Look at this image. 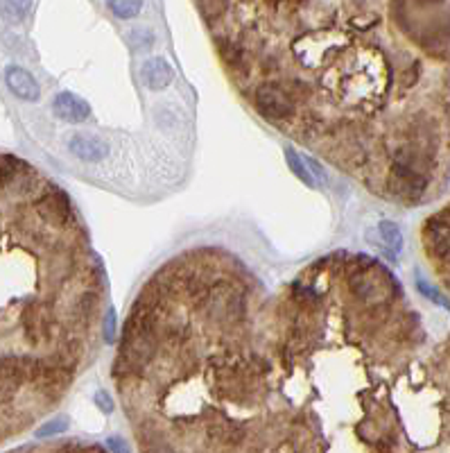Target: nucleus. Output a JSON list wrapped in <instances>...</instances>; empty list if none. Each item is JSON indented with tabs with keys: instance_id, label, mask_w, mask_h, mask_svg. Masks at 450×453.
I'll return each mask as SVG.
<instances>
[{
	"instance_id": "18",
	"label": "nucleus",
	"mask_w": 450,
	"mask_h": 453,
	"mask_svg": "<svg viewBox=\"0 0 450 453\" xmlns=\"http://www.w3.org/2000/svg\"><path fill=\"white\" fill-rule=\"evenodd\" d=\"M416 288H418V293H421L423 297H428L430 301H435V304H439V306H444V308L450 310V301H448L442 293H439V290H437L435 286L428 284V281H425L421 275L416 277Z\"/></svg>"
},
{
	"instance_id": "15",
	"label": "nucleus",
	"mask_w": 450,
	"mask_h": 453,
	"mask_svg": "<svg viewBox=\"0 0 450 453\" xmlns=\"http://www.w3.org/2000/svg\"><path fill=\"white\" fill-rule=\"evenodd\" d=\"M29 7L32 0H0V16L9 23H20L29 14Z\"/></svg>"
},
{
	"instance_id": "6",
	"label": "nucleus",
	"mask_w": 450,
	"mask_h": 453,
	"mask_svg": "<svg viewBox=\"0 0 450 453\" xmlns=\"http://www.w3.org/2000/svg\"><path fill=\"white\" fill-rule=\"evenodd\" d=\"M53 112L57 118L66 120V123H84L91 116V107L84 98L70 93V91H61L53 100Z\"/></svg>"
},
{
	"instance_id": "7",
	"label": "nucleus",
	"mask_w": 450,
	"mask_h": 453,
	"mask_svg": "<svg viewBox=\"0 0 450 453\" xmlns=\"http://www.w3.org/2000/svg\"><path fill=\"white\" fill-rule=\"evenodd\" d=\"M5 82H7V88L12 91L16 98L25 100V103H34V100H39V96H41V88L37 84V79L20 66H9L5 70Z\"/></svg>"
},
{
	"instance_id": "5",
	"label": "nucleus",
	"mask_w": 450,
	"mask_h": 453,
	"mask_svg": "<svg viewBox=\"0 0 450 453\" xmlns=\"http://www.w3.org/2000/svg\"><path fill=\"white\" fill-rule=\"evenodd\" d=\"M68 150H70V155L77 157L79 161H86V164H98V161L109 157V145L95 134H75V136H70Z\"/></svg>"
},
{
	"instance_id": "2",
	"label": "nucleus",
	"mask_w": 450,
	"mask_h": 453,
	"mask_svg": "<svg viewBox=\"0 0 450 453\" xmlns=\"http://www.w3.org/2000/svg\"><path fill=\"white\" fill-rule=\"evenodd\" d=\"M253 105L260 112V116L270 120H288L294 114L296 100L290 96L285 84L279 82H265L256 88Z\"/></svg>"
},
{
	"instance_id": "4",
	"label": "nucleus",
	"mask_w": 450,
	"mask_h": 453,
	"mask_svg": "<svg viewBox=\"0 0 450 453\" xmlns=\"http://www.w3.org/2000/svg\"><path fill=\"white\" fill-rule=\"evenodd\" d=\"M37 214L46 220L50 225L64 227L73 220V206H70V197L64 193L61 188L53 186L50 190H46L44 195L39 197L37 202Z\"/></svg>"
},
{
	"instance_id": "22",
	"label": "nucleus",
	"mask_w": 450,
	"mask_h": 453,
	"mask_svg": "<svg viewBox=\"0 0 450 453\" xmlns=\"http://www.w3.org/2000/svg\"><path fill=\"white\" fill-rule=\"evenodd\" d=\"M95 301H98V297H95V295L88 290V293H84V295L79 297V301H77V308L81 310V313H88V310L95 306Z\"/></svg>"
},
{
	"instance_id": "16",
	"label": "nucleus",
	"mask_w": 450,
	"mask_h": 453,
	"mask_svg": "<svg viewBox=\"0 0 450 453\" xmlns=\"http://www.w3.org/2000/svg\"><path fill=\"white\" fill-rule=\"evenodd\" d=\"M285 159H288V166L292 173L299 177L305 186H315V181H312V175H310V170L308 166H305V159L301 155H296L292 147H285Z\"/></svg>"
},
{
	"instance_id": "9",
	"label": "nucleus",
	"mask_w": 450,
	"mask_h": 453,
	"mask_svg": "<svg viewBox=\"0 0 450 453\" xmlns=\"http://www.w3.org/2000/svg\"><path fill=\"white\" fill-rule=\"evenodd\" d=\"M140 77H143V82L147 84V88L161 91L172 82L175 70H172V66L163 57H150L140 68Z\"/></svg>"
},
{
	"instance_id": "20",
	"label": "nucleus",
	"mask_w": 450,
	"mask_h": 453,
	"mask_svg": "<svg viewBox=\"0 0 450 453\" xmlns=\"http://www.w3.org/2000/svg\"><path fill=\"white\" fill-rule=\"evenodd\" d=\"M114 338H116V313L114 308H109L105 315V340L114 342Z\"/></svg>"
},
{
	"instance_id": "14",
	"label": "nucleus",
	"mask_w": 450,
	"mask_h": 453,
	"mask_svg": "<svg viewBox=\"0 0 450 453\" xmlns=\"http://www.w3.org/2000/svg\"><path fill=\"white\" fill-rule=\"evenodd\" d=\"M222 59L227 62V66H231L233 70H242L244 64H247V53L240 44L231 41V39H224V41L218 44Z\"/></svg>"
},
{
	"instance_id": "13",
	"label": "nucleus",
	"mask_w": 450,
	"mask_h": 453,
	"mask_svg": "<svg viewBox=\"0 0 450 453\" xmlns=\"http://www.w3.org/2000/svg\"><path fill=\"white\" fill-rule=\"evenodd\" d=\"M27 173V166L9 155H0V186H12Z\"/></svg>"
},
{
	"instance_id": "1",
	"label": "nucleus",
	"mask_w": 450,
	"mask_h": 453,
	"mask_svg": "<svg viewBox=\"0 0 450 453\" xmlns=\"http://www.w3.org/2000/svg\"><path fill=\"white\" fill-rule=\"evenodd\" d=\"M392 286L396 284L390 277V272L378 265L376 261L366 258L364 254H357L353 258V270L349 272V288L360 301L380 304V301L390 299Z\"/></svg>"
},
{
	"instance_id": "3",
	"label": "nucleus",
	"mask_w": 450,
	"mask_h": 453,
	"mask_svg": "<svg viewBox=\"0 0 450 453\" xmlns=\"http://www.w3.org/2000/svg\"><path fill=\"white\" fill-rule=\"evenodd\" d=\"M206 304H209V315L218 322H229L238 320L244 313V299L240 293L231 290L227 284L213 286L206 293Z\"/></svg>"
},
{
	"instance_id": "10",
	"label": "nucleus",
	"mask_w": 450,
	"mask_h": 453,
	"mask_svg": "<svg viewBox=\"0 0 450 453\" xmlns=\"http://www.w3.org/2000/svg\"><path fill=\"white\" fill-rule=\"evenodd\" d=\"M23 381V362L16 358H0V401L12 399Z\"/></svg>"
},
{
	"instance_id": "17",
	"label": "nucleus",
	"mask_w": 450,
	"mask_h": 453,
	"mask_svg": "<svg viewBox=\"0 0 450 453\" xmlns=\"http://www.w3.org/2000/svg\"><path fill=\"white\" fill-rule=\"evenodd\" d=\"M107 5L118 18H134L143 9V0H107Z\"/></svg>"
},
{
	"instance_id": "19",
	"label": "nucleus",
	"mask_w": 450,
	"mask_h": 453,
	"mask_svg": "<svg viewBox=\"0 0 450 453\" xmlns=\"http://www.w3.org/2000/svg\"><path fill=\"white\" fill-rule=\"evenodd\" d=\"M66 428H68L66 419H53L37 431V438H53V435H59V433H64Z\"/></svg>"
},
{
	"instance_id": "11",
	"label": "nucleus",
	"mask_w": 450,
	"mask_h": 453,
	"mask_svg": "<svg viewBox=\"0 0 450 453\" xmlns=\"http://www.w3.org/2000/svg\"><path fill=\"white\" fill-rule=\"evenodd\" d=\"M376 236L380 238V245L385 247V251L394 258V254H398L403 247V234H401V229H398V225L390 223V220H385V223H380L376 227Z\"/></svg>"
},
{
	"instance_id": "24",
	"label": "nucleus",
	"mask_w": 450,
	"mask_h": 453,
	"mask_svg": "<svg viewBox=\"0 0 450 453\" xmlns=\"http://www.w3.org/2000/svg\"><path fill=\"white\" fill-rule=\"evenodd\" d=\"M109 449H114V451H127V445L122 440H118V438H109Z\"/></svg>"
},
{
	"instance_id": "25",
	"label": "nucleus",
	"mask_w": 450,
	"mask_h": 453,
	"mask_svg": "<svg viewBox=\"0 0 450 453\" xmlns=\"http://www.w3.org/2000/svg\"><path fill=\"white\" fill-rule=\"evenodd\" d=\"M416 3H421V5H435V3H442V0H416Z\"/></svg>"
},
{
	"instance_id": "21",
	"label": "nucleus",
	"mask_w": 450,
	"mask_h": 453,
	"mask_svg": "<svg viewBox=\"0 0 450 453\" xmlns=\"http://www.w3.org/2000/svg\"><path fill=\"white\" fill-rule=\"evenodd\" d=\"M134 44L138 46V48H150L152 46V41H154V34L152 32H147V29H136L134 34Z\"/></svg>"
},
{
	"instance_id": "12",
	"label": "nucleus",
	"mask_w": 450,
	"mask_h": 453,
	"mask_svg": "<svg viewBox=\"0 0 450 453\" xmlns=\"http://www.w3.org/2000/svg\"><path fill=\"white\" fill-rule=\"evenodd\" d=\"M209 438L222 442V445L233 447L244 438V431L240 424H235V421H216V424L209 426Z\"/></svg>"
},
{
	"instance_id": "23",
	"label": "nucleus",
	"mask_w": 450,
	"mask_h": 453,
	"mask_svg": "<svg viewBox=\"0 0 450 453\" xmlns=\"http://www.w3.org/2000/svg\"><path fill=\"white\" fill-rule=\"evenodd\" d=\"M95 404H98V408L102 410V412H114V401H111V397L107 395V392H98L95 395Z\"/></svg>"
},
{
	"instance_id": "8",
	"label": "nucleus",
	"mask_w": 450,
	"mask_h": 453,
	"mask_svg": "<svg viewBox=\"0 0 450 453\" xmlns=\"http://www.w3.org/2000/svg\"><path fill=\"white\" fill-rule=\"evenodd\" d=\"M425 245L444 263H450V225L442 220H430L425 227Z\"/></svg>"
}]
</instances>
